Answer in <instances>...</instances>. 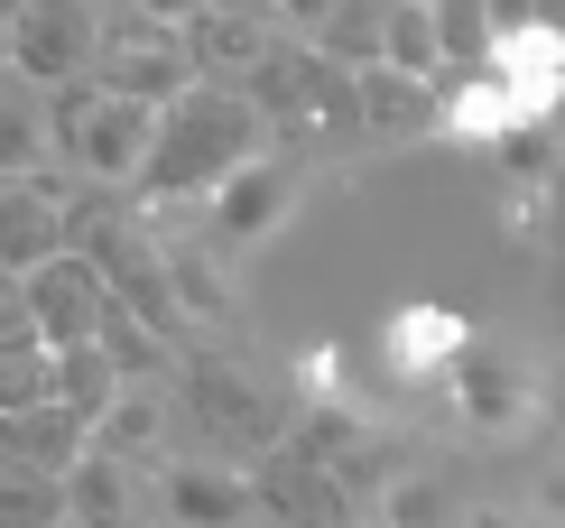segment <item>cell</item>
Listing matches in <instances>:
<instances>
[{
    "instance_id": "5",
    "label": "cell",
    "mask_w": 565,
    "mask_h": 528,
    "mask_svg": "<svg viewBox=\"0 0 565 528\" xmlns=\"http://www.w3.org/2000/svg\"><path fill=\"white\" fill-rule=\"evenodd\" d=\"M297 196H306V167H297L288 149H260L250 167H232L214 196L195 204V242H214V251H250V242H269V232L297 213Z\"/></svg>"
},
{
    "instance_id": "20",
    "label": "cell",
    "mask_w": 565,
    "mask_h": 528,
    "mask_svg": "<svg viewBox=\"0 0 565 528\" xmlns=\"http://www.w3.org/2000/svg\"><path fill=\"white\" fill-rule=\"evenodd\" d=\"M0 454L65 483V464H84V426L65 418V408H29V418H0Z\"/></svg>"
},
{
    "instance_id": "13",
    "label": "cell",
    "mask_w": 565,
    "mask_h": 528,
    "mask_svg": "<svg viewBox=\"0 0 565 528\" xmlns=\"http://www.w3.org/2000/svg\"><path fill=\"white\" fill-rule=\"evenodd\" d=\"M65 167L46 177H10L0 186V287H19L38 260H56V213H65Z\"/></svg>"
},
{
    "instance_id": "11",
    "label": "cell",
    "mask_w": 565,
    "mask_h": 528,
    "mask_svg": "<svg viewBox=\"0 0 565 528\" xmlns=\"http://www.w3.org/2000/svg\"><path fill=\"white\" fill-rule=\"evenodd\" d=\"M482 75H491V84H510L529 112H556V93H565V29H556V10H520V19H501V29H491Z\"/></svg>"
},
{
    "instance_id": "17",
    "label": "cell",
    "mask_w": 565,
    "mask_h": 528,
    "mask_svg": "<svg viewBox=\"0 0 565 528\" xmlns=\"http://www.w3.org/2000/svg\"><path fill=\"white\" fill-rule=\"evenodd\" d=\"M65 528H130L139 519V483H130V464H103V454H84V464H65Z\"/></svg>"
},
{
    "instance_id": "14",
    "label": "cell",
    "mask_w": 565,
    "mask_h": 528,
    "mask_svg": "<svg viewBox=\"0 0 565 528\" xmlns=\"http://www.w3.org/2000/svg\"><path fill=\"white\" fill-rule=\"evenodd\" d=\"M177 29L195 56V84H242L278 46V10H177Z\"/></svg>"
},
{
    "instance_id": "3",
    "label": "cell",
    "mask_w": 565,
    "mask_h": 528,
    "mask_svg": "<svg viewBox=\"0 0 565 528\" xmlns=\"http://www.w3.org/2000/svg\"><path fill=\"white\" fill-rule=\"evenodd\" d=\"M84 84L111 93V103H139V112H168L177 93H195V56H185L177 10H93Z\"/></svg>"
},
{
    "instance_id": "27",
    "label": "cell",
    "mask_w": 565,
    "mask_h": 528,
    "mask_svg": "<svg viewBox=\"0 0 565 528\" xmlns=\"http://www.w3.org/2000/svg\"><path fill=\"white\" fill-rule=\"evenodd\" d=\"M455 528H547V510H501V500H482V510H455Z\"/></svg>"
},
{
    "instance_id": "2",
    "label": "cell",
    "mask_w": 565,
    "mask_h": 528,
    "mask_svg": "<svg viewBox=\"0 0 565 528\" xmlns=\"http://www.w3.org/2000/svg\"><path fill=\"white\" fill-rule=\"evenodd\" d=\"M168 390H185L168 408H185V418L204 426V454H214V464H260V454L288 445V426H297V408L278 399L269 380H250L232 352H204V344L168 371Z\"/></svg>"
},
{
    "instance_id": "16",
    "label": "cell",
    "mask_w": 565,
    "mask_h": 528,
    "mask_svg": "<svg viewBox=\"0 0 565 528\" xmlns=\"http://www.w3.org/2000/svg\"><path fill=\"white\" fill-rule=\"evenodd\" d=\"M168 426H177L168 390H121L84 426V454H103V464H158V454H168Z\"/></svg>"
},
{
    "instance_id": "12",
    "label": "cell",
    "mask_w": 565,
    "mask_h": 528,
    "mask_svg": "<svg viewBox=\"0 0 565 528\" xmlns=\"http://www.w3.org/2000/svg\"><path fill=\"white\" fill-rule=\"evenodd\" d=\"M529 122H556V112H529L510 84H491V75H455V84H436V112H427V130L445 139V149H501L510 130H529Z\"/></svg>"
},
{
    "instance_id": "24",
    "label": "cell",
    "mask_w": 565,
    "mask_h": 528,
    "mask_svg": "<svg viewBox=\"0 0 565 528\" xmlns=\"http://www.w3.org/2000/svg\"><path fill=\"white\" fill-rule=\"evenodd\" d=\"M436 65H463V75H482V56H491V29L501 19L491 10H473V0H436Z\"/></svg>"
},
{
    "instance_id": "19",
    "label": "cell",
    "mask_w": 565,
    "mask_h": 528,
    "mask_svg": "<svg viewBox=\"0 0 565 528\" xmlns=\"http://www.w3.org/2000/svg\"><path fill=\"white\" fill-rule=\"evenodd\" d=\"M111 399H121V371L103 362V344H65V352H46V408H65L75 426H93Z\"/></svg>"
},
{
    "instance_id": "6",
    "label": "cell",
    "mask_w": 565,
    "mask_h": 528,
    "mask_svg": "<svg viewBox=\"0 0 565 528\" xmlns=\"http://www.w3.org/2000/svg\"><path fill=\"white\" fill-rule=\"evenodd\" d=\"M0 65H10L29 93L84 84V65H93V10H84V0H19V10H0Z\"/></svg>"
},
{
    "instance_id": "18",
    "label": "cell",
    "mask_w": 565,
    "mask_h": 528,
    "mask_svg": "<svg viewBox=\"0 0 565 528\" xmlns=\"http://www.w3.org/2000/svg\"><path fill=\"white\" fill-rule=\"evenodd\" d=\"M427 112H436V84H408V75H390V65L352 75V130H371V139H417V130H427Z\"/></svg>"
},
{
    "instance_id": "10",
    "label": "cell",
    "mask_w": 565,
    "mask_h": 528,
    "mask_svg": "<svg viewBox=\"0 0 565 528\" xmlns=\"http://www.w3.org/2000/svg\"><path fill=\"white\" fill-rule=\"evenodd\" d=\"M250 473V510L260 519H288V528H352V492L334 483L324 464H306L297 445H269Z\"/></svg>"
},
{
    "instance_id": "9",
    "label": "cell",
    "mask_w": 565,
    "mask_h": 528,
    "mask_svg": "<svg viewBox=\"0 0 565 528\" xmlns=\"http://www.w3.org/2000/svg\"><path fill=\"white\" fill-rule=\"evenodd\" d=\"M158 519L168 528H250V473L214 464V454H158Z\"/></svg>"
},
{
    "instance_id": "25",
    "label": "cell",
    "mask_w": 565,
    "mask_h": 528,
    "mask_svg": "<svg viewBox=\"0 0 565 528\" xmlns=\"http://www.w3.org/2000/svg\"><path fill=\"white\" fill-rule=\"evenodd\" d=\"M491 158H501L510 177L529 186V196H547V177H556V122H529V130H510Z\"/></svg>"
},
{
    "instance_id": "26",
    "label": "cell",
    "mask_w": 565,
    "mask_h": 528,
    "mask_svg": "<svg viewBox=\"0 0 565 528\" xmlns=\"http://www.w3.org/2000/svg\"><path fill=\"white\" fill-rule=\"evenodd\" d=\"M297 380H306V399H316V408H352V362H343V344L297 352Z\"/></svg>"
},
{
    "instance_id": "7",
    "label": "cell",
    "mask_w": 565,
    "mask_h": 528,
    "mask_svg": "<svg viewBox=\"0 0 565 528\" xmlns=\"http://www.w3.org/2000/svg\"><path fill=\"white\" fill-rule=\"evenodd\" d=\"M445 399H455V418H463V436H520V426L537 418V371L520 362L510 344H463L455 362H445Z\"/></svg>"
},
{
    "instance_id": "22",
    "label": "cell",
    "mask_w": 565,
    "mask_h": 528,
    "mask_svg": "<svg viewBox=\"0 0 565 528\" xmlns=\"http://www.w3.org/2000/svg\"><path fill=\"white\" fill-rule=\"evenodd\" d=\"M56 149H46V112L38 93H0V186L10 177H46Z\"/></svg>"
},
{
    "instance_id": "21",
    "label": "cell",
    "mask_w": 565,
    "mask_h": 528,
    "mask_svg": "<svg viewBox=\"0 0 565 528\" xmlns=\"http://www.w3.org/2000/svg\"><path fill=\"white\" fill-rule=\"evenodd\" d=\"M381 65H390V75H408V84H445L427 0H390V10H381Z\"/></svg>"
},
{
    "instance_id": "15",
    "label": "cell",
    "mask_w": 565,
    "mask_h": 528,
    "mask_svg": "<svg viewBox=\"0 0 565 528\" xmlns=\"http://www.w3.org/2000/svg\"><path fill=\"white\" fill-rule=\"evenodd\" d=\"M473 344V325L455 316V306H436V297H408V306H390L381 316V371L390 380H445V362Z\"/></svg>"
},
{
    "instance_id": "23",
    "label": "cell",
    "mask_w": 565,
    "mask_h": 528,
    "mask_svg": "<svg viewBox=\"0 0 565 528\" xmlns=\"http://www.w3.org/2000/svg\"><path fill=\"white\" fill-rule=\"evenodd\" d=\"M371 528H455V500H445L436 473H390L381 483V519Z\"/></svg>"
},
{
    "instance_id": "4",
    "label": "cell",
    "mask_w": 565,
    "mask_h": 528,
    "mask_svg": "<svg viewBox=\"0 0 565 528\" xmlns=\"http://www.w3.org/2000/svg\"><path fill=\"white\" fill-rule=\"evenodd\" d=\"M232 93L260 112L269 139H343L352 130V75H334L324 56H306V46H288V38H278Z\"/></svg>"
},
{
    "instance_id": "1",
    "label": "cell",
    "mask_w": 565,
    "mask_h": 528,
    "mask_svg": "<svg viewBox=\"0 0 565 528\" xmlns=\"http://www.w3.org/2000/svg\"><path fill=\"white\" fill-rule=\"evenodd\" d=\"M260 149H278V139L260 130V112H250L232 84L177 93V103L158 112V130H149L139 177H130V213H195L232 167H250Z\"/></svg>"
},
{
    "instance_id": "8",
    "label": "cell",
    "mask_w": 565,
    "mask_h": 528,
    "mask_svg": "<svg viewBox=\"0 0 565 528\" xmlns=\"http://www.w3.org/2000/svg\"><path fill=\"white\" fill-rule=\"evenodd\" d=\"M10 306L29 316V334L46 352H65V344H93V325H103V278H93V260H75V251H56V260H38L29 278L10 287Z\"/></svg>"
}]
</instances>
